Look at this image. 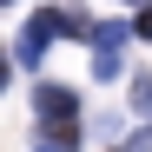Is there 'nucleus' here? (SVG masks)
I'll list each match as a JSON object with an SVG mask.
<instances>
[{"label":"nucleus","mask_w":152,"mask_h":152,"mask_svg":"<svg viewBox=\"0 0 152 152\" xmlns=\"http://www.w3.org/2000/svg\"><path fill=\"white\" fill-rule=\"evenodd\" d=\"M73 27H80L73 13H60V7H40L27 27H20V40H13V60H20V66H33V60L46 53V40H66ZM73 40H80V33H73Z\"/></svg>","instance_id":"f257e3e1"},{"label":"nucleus","mask_w":152,"mask_h":152,"mask_svg":"<svg viewBox=\"0 0 152 152\" xmlns=\"http://www.w3.org/2000/svg\"><path fill=\"white\" fill-rule=\"evenodd\" d=\"M40 152H60V145H40Z\"/></svg>","instance_id":"1a4fd4ad"},{"label":"nucleus","mask_w":152,"mask_h":152,"mask_svg":"<svg viewBox=\"0 0 152 152\" xmlns=\"http://www.w3.org/2000/svg\"><path fill=\"white\" fill-rule=\"evenodd\" d=\"M119 66H126L119 53H93V73H99V80H119Z\"/></svg>","instance_id":"39448f33"},{"label":"nucleus","mask_w":152,"mask_h":152,"mask_svg":"<svg viewBox=\"0 0 152 152\" xmlns=\"http://www.w3.org/2000/svg\"><path fill=\"white\" fill-rule=\"evenodd\" d=\"M132 106H139V113H152V73H139V80H132Z\"/></svg>","instance_id":"423d86ee"},{"label":"nucleus","mask_w":152,"mask_h":152,"mask_svg":"<svg viewBox=\"0 0 152 152\" xmlns=\"http://www.w3.org/2000/svg\"><path fill=\"white\" fill-rule=\"evenodd\" d=\"M132 27H139V40H152V7H139V20H132Z\"/></svg>","instance_id":"0eeeda50"},{"label":"nucleus","mask_w":152,"mask_h":152,"mask_svg":"<svg viewBox=\"0 0 152 152\" xmlns=\"http://www.w3.org/2000/svg\"><path fill=\"white\" fill-rule=\"evenodd\" d=\"M46 145H60V152H73V145H80V126H73V119H66V126H46Z\"/></svg>","instance_id":"20e7f679"},{"label":"nucleus","mask_w":152,"mask_h":152,"mask_svg":"<svg viewBox=\"0 0 152 152\" xmlns=\"http://www.w3.org/2000/svg\"><path fill=\"white\" fill-rule=\"evenodd\" d=\"M80 40H93V53H119L126 40H139V27H126V20H93Z\"/></svg>","instance_id":"7ed1b4c3"},{"label":"nucleus","mask_w":152,"mask_h":152,"mask_svg":"<svg viewBox=\"0 0 152 152\" xmlns=\"http://www.w3.org/2000/svg\"><path fill=\"white\" fill-rule=\"evenodd\" d=\"M132 7H152V0H132Z\"/></svg>","instance_id":"6e6552de"},{"label":"nucleus","mask_w":152,"mask_h":152,"mask_svg":"<svg viewBox=\"0 0 152 152\" xmlns=\"http://www.w3.org/2000/svg\"><path fill=\"white\" fill-rule=\"evenodd\" d=\"M33 106H40V119H46V126L80 119V99H73V86H60V80H46V86L33 93Z\"/></svg>","instance_id":"f03ea898"}]
</instances>
